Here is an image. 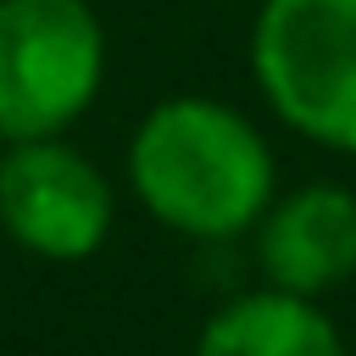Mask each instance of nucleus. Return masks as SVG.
<instances>
[{
	"mask_svg": "<svg viewBox=\"0 0 356 356\" xmlns=\"http://www.w3.org/2000/svg\"><path fill=\"white\" fill-rule=\"evenodd\" d=\"M245 239L267 289L323 300L356 273V189L334 178L278 189Z\"/></svg>",
	"mask_w": 356,
	"mask_h": 356,
	"instance_id": "39448f33",
	"label": "nucleus"
},
{
	"mask_svg": "<svg viewBox=\"0 0 356 356\" xmlns=\"http://www.w3.org/2000/svg\"><path fill=\"white\" fill-rule=\"evenodd\" d=\"M134 200L184 239H245L278 195L267 134L217 95H167L128 134L122 156Z\"/></svg>",
	"mask_w": 356,
	"mask_h": 356,
	"instance_id": "f257e3e1",
	"label": "nucleus"
},
{
	"mask_svg": "<svg viewBox=\"0 0 356 356\" xmlns=\"http://www.w3.org/2000/svg\"><path fill=\"white\" fill-rule=\"evenodd\" d=\"M117 222L111 178L67 139H17L0 150V228L39 261H89Z\"/></svg>",
	"mask_w": 356,
	"mask_h": 356,
	"instance_id": "20e7f679",
	"label": "nucleus"
},
{
	"mask_svg": "<svg viewBox=\"0 0 356 356\" xmlns=\"http://www.w3.org/2000/svg\"><path fill=\"white\" fill-rule=\"evenodd\" d=\"M100 83L106 28L89 0H0V145L72 134Z\"/></svg>",
	"mask_w": 356,
	"mask_h": 356,
	"instance_id": "7ed1b4c3",
	"label": "nucleus"
},
{
	"mask_svg": "<svg viewBox=\"0 0 356 356\" xmlns=\"http://www.w3.org/2000/svg\"><path fill=\"white\" fill-rule=\"evenodd\" d=\"M250 78L284 128L356 156V0H261Z\"/></svg>",
	"mask_w": 356,
	"mask_h": 356,
	"instance_id": "f03ea898",
	"label": "nucleus"
},
{
	"mask_svg": "<svg viewBox=\"0 0 356 356\" xmlns=\"http://www.w3.org/2000/svg\"><path fill=\"white\" fill-rule=\"evenodd\" d=\"M195 356H350V345L339 323L323 312V300L261 284L222 300L206 317Z\"/></svg>",
	"mask_w": 356,
	"mask_h": 356,
	"instance_id": "423d86ee",
	"label": "nucleus"
}]
</instances>
